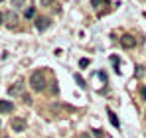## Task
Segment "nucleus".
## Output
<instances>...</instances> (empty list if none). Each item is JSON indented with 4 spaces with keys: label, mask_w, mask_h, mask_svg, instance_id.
Wrapping results in <instances>:
<instances>
[{
    "label": "nucleus",
    "mask_w": 146,
    "mask_h": 138,
    "mask_svg": "<svg viewBox=\"0 0 146 138\" xmlns=\"http://www.w3.org/2000/svg\"><path fill=\"white\" fill-rule=\"evenodd\" d=\"M46 85H48V81H46V71H44V69H36V71L30 75V87H32V91L42 93L46 89Z\"/></svg>",
    "instance_id": "1"
},
{
    "label": "nucleus",
    "mask_w": 146,
    "mask_h": 138,
    "mask_svg": "<svg viewBox=\"0 0 146 138\" xmlns=\"http://www.w3.org/2000/svg\"><path fill=\"white\" fill-rule=\"evenodd\" d=\"M4 24H6L8 28H16V26H18V14H16V10L4 12Z\"/></svg>",
    "instance_id": "2"
},
{
    "label": "nucleus",
    "mask_w": 146,
    "mask_h": 138,
    "mask_svg": "<svg viewBox=\"0 0 146 138\" xmlns=\"http://www.w3.org/2000/svg\"><path fill=\"white\" fill-rule=\"evenodd\" d=\"M121 46L124 47V49H132V47L136 46V38L130 36V34H124V36L121 38Z\"/></svg>",
    "instance_id": "3"
},
{
    "label": "nucleus",
    "mask_w": 146,
    "mask_h": 138,
    "mask_svg": "<svg viewBox=\"0 0 146 138\" xmlns=\"http://www.w3.org/2000/svg\"><path fill=\"white\" fill-rule=\"evenodd\" d=\"M36 28H38V32H46V30L49 28V18L38 16V18H36Z\"/></svg>",
    "instance_id": "4"
},
{
    "label": "nucleus",
    "mask_w": 146,
    "mask_h": 138,
    "mask_svg": "<svg viewBox=\"0 0 146 138\" xmlns=\"http://www.w3.org/2000/svg\"><path fill=\"white\" fill-rule=\"evenodd\" d=\"M8 93H10L12 97H16V95H22V93H24V83L18 79V81H16V83H14V85L8 89Z\"/></svg>",
    "instance_id": "5"
},
{
    "label": "nucleus",
    "mask_w": 146,
    "mask_h": 138,
    "mask_svg": "<svg viewBox=\"0 0 146 138\" xmlns=\"http://www.w3.org/2000/svg\"><path fill=\"white\" fill-rule=\"evenodd\" d=\"M14 111V105L10 103V101H0V113L2 115H8V113H12Z\"/></svg>",
    "instance_id": "6"
},
{
    "label": "nucleus",
    "mask_w": 146,
    "mask_h": 138,
    "mask_svg": "<svg viewBox=\"0 0 146 138\" xmlns=\"http://www.w3.org/2000/svg\"><path fill=\"white\" fill-rule=\"evenodd\" d=\"M12 128H14L16 132H22L26 128V120L24 118H14V120H12Z\"/></svg>",
    "instance_id": "7"
},
{
    "label": "nucleus",
    "mask_w": 146,
    "mask_h": 138,
    "mask_svg": "<svg viewBox=\"0 0 146 138\" xmlns=\"http://www.w3.org/2000/svg\"><path fill=\"white\" fill-rule=\"evenodd\" d=\"M107 115H109V120H111V124L115 126V128H119L121 126V122H119V118H117V115L111 111V109H107Z\"/></svg>",
    "instance_id": "8"
},
{
    "label": "nucleus",
    "mask_w": 146,
    "mask_h": 138,
    "mask_svg": "<svg viewBox=\"0 0 146 138\" xmlns=\"http://www.w3.org/2000/svg\"><path fill=\"white\" fill-rule=\"evenodd\" d=\"M10 4H12V8L14 10H20V8H24V0H10Z\"/></svg>",
    "instance_id": "9"
},
{
    "label": "nucleus",
    "mask_w": 146,
    "mask_h": 138,
    "mask_svg": "<svg viewBox=\"0 0 146 138\" xmlns=\"http://www.w3.org/2000/svg\"><path fill=\"white\" fill-rule=\"evenodd\" d=\"M75 81H77V85H79L81 89H85V87H87V83H85V79H83V77H81L79 73H75Z\"/></svg>",
    "instance_id": "10"
},
{
    "label": "nucleus",
    "mask_w": 146,
    "mask_h": 138,
    "mask_svg": "<svg viewBox=\"0 0 146 138\" xmlns=\"http://www.w3.org/2000/svg\"><path fill=\"white\" fill-rule=\"evenodd\" d=\"M24 16L28 18V20H32V18H36V8H26Z\"/></svg>",
    "instance_id": "11"
},
{
    "label": "nucleus",
    "mask_w": 146,
    "mask_h": 138,
    "mask_svg": "<svg viewBox=\"0 0 146 138\" xmlns=\"http://www.w3.org/2000/svg\"><path fill=\"white\" fill-rule=\"evenodd\" d=\"M111 63L115 65V71H117V73H121V69H119V57H117V55H111Z\"/></svg>",
    "instance_id": "12"
},
{
    "label": "nucleus",
    "mask_w": 146,
    "mask_h": 138,
    "mask_svg": "<svg viewBox=\"0 0 146 138\" xmlns=\"http://www.w3.org/2000/svg\"><path fill=\"white\" fill-rule=\"evenodd\" d=\"M93 8H101V4H109V0H91Z\"/></svg>",
    "instance_id": "13"
},
{
    "label": "nucleus",
    "mask_w": 146,
    "mask_h": 138,
    "mask_svg": "<svg viewBox=\"0 0 146 138\" xmlns=\"http://www.w3.org/2000/svg\"><path fill=\"white\" fill-rule=\"evenodd\" d=\"M87 65H89V59H87V57L79 59V67H87Z\"/></svg>",
    "instance_id": "14"
},
{
    "label": "nucleus",
    "mask_w": 146,
    "mask_h": 138,
    "mask_svg": "<svg viewBox=\"0 0 146 138\" xmlns=\"http://www.w3.org/2000/svg\"><path fill=\"white\" fill-rule=\"evenodd\" d=\"M142 73H144V67L138 65V67H136V77H142Z\"/></svg>",
    "instance_id": "15"
},
{
    "label": "nucleus",
    "mask_w": 146,
    "mask_h": 138,
    "mask_svg": "<svg viewBox=\"0 0 146 138\" xmlns=\"http://www.w3.org/2000/svg\"><path fill=\"white\" fill-rule=\"evenodd\" d=\"M42 2V6H46V8H49L51 4H53V0H40Z\"/></svg>",
    "instance_id": "16"
},
{
    "label": "nucleus",
    "mask_w": 146,
    "mask_h": 138,
    "mask_svg": "<svg viewBox=\"0 0 146 138\" xmlns=\"http://www.w3.org/2000/svg\"><path fill=\"white\" fill-rule=\"evenodd\" d=\"M99 79H101V81H105V83H107V73H105V71H99Z\"/></svg>",
    "instance_id": "17"
},
{
    "label": "nucleus",
    "mask_w": 146,
    "mask_h": 138,
    "mask_svg": "<svg viewBox=\"0 0 146 138\" xmlns=\"http://www.w3.org/2000/svg\"><path fill=\"white\" fill-rule=\"evenodd\" d=\"M93 134H95L97 138H107L105 134H103V130H93Z\"/></svg>",
    "instance_id": "18"
},
{
    "label": "nucleus",
    "mask_w": 146,
    "mask_h": 138,
    "mask_svg": "<svg viewBox=\"0 0 146 138\" xmlns=\"http://www.w3.org/2000/svg\"><path fill=\"white\" fill-rule=\"evenodd\" d=\"M140 97H142V101H146V85L140 89Z\"/></svg>",
    "instance_id": "19"
},
{
    "label": "nucleus",
    "mask_w": 146,
    "mask_h": 138,
    "mask_svg": "<svg viewBox=\"0 0 146 138\" xmlns=\"http://www.w3.org/2000/svg\"><path fill=\"white\" fill-rule=\"evenodd\" d=\"M79 138H91V136H89L87 132H83V134H81V136H79Z\"/></svg>",
    "instance_id": "20"
},
{
    "label": "nucleus",
    "mask_w": 146,
    "mask_h": 138,
    "mask_svg": "<svg viewBox=\"0 0 146 138\" xmlns=\"http://www.w3.org/2000/svg\"><path fill=\"white\" fill-rule=\"evenodd\" d=\"M4 22V14H2V12H0V24Z\"/></svg>",
    "instance_id": "21"
},
{
    "label": "nucleus",
    "mask_w": 146,
    "mask_h": 138,
    "mask_svg": "<svg viewBox=\"0 0 146 138\" xmlns=\"http://www.w3.org/2000/svg\"><path fill=\"white\" fill-rule=\"evenodd\" d=\"M0 2H4V0H0Z\"/></svg>",
    "instance_id": "22"
},
{
    "label": "nucleus",
    "mask_w": 146,
    "mask_h": 138,
    "mask_svg": "<svg viewBox=\"0 0 146 138\" xmlns=\"http://www.w3.org/2000/svg\"><path fill=\"white\" fill-rule=\"evenodd\" d=\"M144 18H146V14H144Z\"/></svg>",
    "instance_id": "23"
},
{
    "label": "nucleus",
    "mask_w": 146,
    "mask_h": 138,
    "mask_svg": "<svg viewBox=\"0 0 146 138\" xmlns=\"http://www.w3.org/2000/svg\"><path fill=\"white\" fill-rule=\"evenodd\" d=\"M4 138H8V136H4Z\"/></svg>",
    "instance_id": "24"
}]
</instances>
